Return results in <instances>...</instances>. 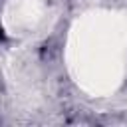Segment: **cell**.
<instances>
[{
	"label": "cell",
	"instance_id": "obj_1",
	"mask_svg": "<svg viewBox=\"0 0 127 127\" xmlns=\"http://www.w3.org/2000/svg\"><path fill=\"white\" fill-rule=\"evenodd\" d=\"M0 40H2V30H0Z\"/></svg>",
	"mask_w": 127,
	"mask_h": 127
}]
</instances>
